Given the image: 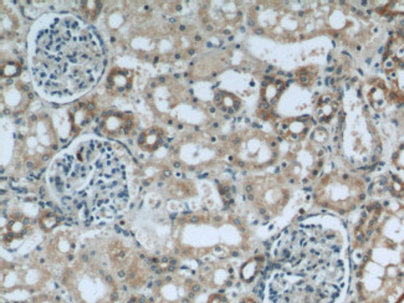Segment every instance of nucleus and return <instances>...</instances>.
I'll return each instance as SVG.
<instances>
[{
    "label": "nucleus",
    "instance_id": "f257e3e1",
    "mask_svg": "<svg viewBox=\"0 0 404 303\" xmlns=\"http://www.w3.org/2000/svg\"><path fill=\"white\" fill-rule=\"evenodd\" d=\"M342 234L320 224L287 229L272 246L267 303H342L348 292Z\"/></svg>",
    "mask_w": 404,
    "mask_h": 303
},
{
    "label": "nucleus",
    "instance_id": "f03ea898",
    "mask_svg": "<svg viewBox=\"0 0 404 303\" xmlns=\"http://www.w3.org/2000/svg\"><path fill=\"white\" fill-rule=\"evenodd\" d=\"M29 45L33 80L47 100L80 97L100 81L108 64L98 32L70 13L40 16L31 28Z\"/></svg>",
    "mask_w": 404,
    "mask_h": 303
},
{
    "label": "nucleus",
    "instance_id": "7ed1b4c3",
    "mask_svg": "<svg viewBox=\"0 0 404 303\" xmlns=\"http://www.w3.org/2000/svg\"><path fill=\"white\" fill-rule=\"evenodd\" d=\"M49 183L64 210L86 225L113 219L129 201L126 163L111 142L87 138L52 162Z\"/></svg>",
    "mask_w": 404,
    "mask_h": 303
},
{
    "label": "nucleus",
    "instance_id": "20e7f679",
    "mask_svg": "<svg viewBox=\"0 0 404 303\" xmlns=\"http://www.w3.org/2000/svg\"><path fill=\"white\" fill-rule=\"evenodd\" d=\"M313 206L340 216L352 215L361 210L369 199L371 179L369 175L352 170H335L320 175L312 186Z\"/></svg>",
    "mask_w": 404,
    "mask_h": 303
},
{
    "label": "nucleus",
    "instance_id": "39448f33",
    "mask_svg": "<svg viewBox=\"0 0 404 303\" xmlns=\"http://www.w3.org/2000/svg\"><path fill=\"white\" fill-rule=\"evenodd\" d=\"M202 291L198 280L185 278L175 281L167 276L163 281L154 283V302L156 303H195L197 295Z\"/></svg>",
    "mask_w": 404,
    "mask_h": 303
},
{
    "label": "nucleus",
    "instance_id": "423d86ee",
    "mask_svg": "<svg viewBox=\"0 0 404 303\" xmlns=\"http://www.w3.org/2000/svg\"><path fill=\"white\" fill-rule=\"evenodd\" d=\"M386 83L391 91V97L396 106H404V57L397 50L387 47L382 59Z\"/></svg>",
    "mask_w": 404,
    "mask_h": 303
},
{
    "label": "nucleus",
    "instance_id": "0eeeda50",
    "mask_svg": "<svg viewBox=\"0 0 404 303\" xmlns=\"http://www.w3.org/2000/svg\"><path fill=\"white\" fill-rule=\"evenodd\" d=\"M202 270L198 273V283L202 288L210 290L213 292H226L236 283L234 268L226 265V268H215L214 263L204 262L200 263Z\"/></svg>",
    "mask_w": 404,
    "mask_h": 303
},
{
    "label": "nucleus",
    "instance_id": "6e6552de",
    "mask_svg": "<svg viewBox=\"0 0 404 303\" xmlns=\"http://www.w3.org/2000/svg\"><path fill=\"white\" fill-rule=\"evenodd\" d=\"M264 263H265V259L261 256L254 257V259H250L249 261L246 262L241 266V273H239L241 281L246 285L254 283L258 275L262 271Z\"/></svg>",
    "mask_w": 404,
    "mask_h": 303
},
{
    "label": "nucleus",
    "instance_id": "1a4fd4ad",
    "mask_svg": "<svg viewBox=\"0 0 404 303\" xmlns=\"http://www.w3.org/2000/svg\"><path fill=\"white\" fill-rule=\"evenodd\" d=\"M374 13L379 16L394 18V16H404V1H392L387 6H379L374 9Z\"/></svg>",
    "mask_w": 404,
    "mask_h": 303
},
{
    "label": "nucleus",
    "instance_id": "9d476101",
    "mask_svg": "<svg viewBox=\"0 0 404 303\" xmlns=\"http://www.w3.org/2000/svg\"><path fill=\"white\" fill-rule=\"evenodd\" d=\"M29 303H67L59 296H52V295H39L36 297L33 298Z\"/></svg>",
    "mask_w": 404,
    "mask_h": 303
},
{
    "label": "nucleus",
    "instance_id": "9b49d317",
    "mask_svg": "<svg viewBox=\"0 0 404 303\" xmlns=\"http://www.w3.org/2000/svg\"><path fill=\"white\" fill-rule=\"evenodd\" d=\"M205 303H231V299L228 298L226 292H212Z\"/></svg>",
    "mask_w": 404,
    "mask_h": 303
},
{
    "label": "nucleus",
    "instance_id": "f8f14e48",
    "mask_svg": "<svg viewBox=\"0 0 404 303\" xmlns=\"http://www.w3.org/2000/svg\"><path fill=\"white\" fill-rule=\"evenodd\" d=\"M21 73V69L18 66V64H11V65H6V69L3 70V75L6 76H18Z\"/></svg>",
    "mask_w": 404,
    "mask_h": 303
},
{
    "label": "nucleus",
    "instance_id": "ddd939ff",
    "mask_svg": "<svg viewBox=\"0 0 404 303\" xmlns=\"http://www.w3.org/2000/svg\"><path fill=\"white\" fill-rule=\"evenodd\" d=\"M128 303H156L152 299H147V298L144 297H134L129 301Z\"/></svg>",
    "mask_w": 404,
    "mask_h": 303
},
{
    "label": "nucleus",
    "instance_id": "4468645a",
    "mask_svg": "<svg viewBox=\"0 0 404 303\" xmlns=\"http://www.w3.org/2000/svg\"><path fill=\"white\" fill-rule=\"evenodd\" d=\"M238 303H259V301L253 296H244V297L241 298V301Z\"/></svg>",
    "mask_w": 404,
    "mask_h": 303
},
{
    "label": "nucleus",
    "instance_id": "2eb2a0df",
    "mask_svg": "<svg viewBox=\"0 0 404 303\" xmlns=\"http://www.w3.org/2000/svg\"><path fill=\"white\" fill-rule=\"evenodd\" d=\"M93 108H95V105H93V103H88V106H87V109L93 111Z\"/></svg>",
    "mask_w": 404,
    "mask_h": 303
},
{
    "label": "nucleus",
    "instance_id": "dca6fc26",
    "mask_svg": "<svg viewBox=\"0 0 404 303\" xmlns=\"http://www.w3.org/2000/svg\"><path fill=\"white\" fill-rule=\"evenodd\" d=\"M255 34L261 35V34H264V30H262V29H255Z\"/></svg>",
    "mask_w": 404,
    "mask_h": 303
},
{
    "label": "nucleus",
    "instance_id": "f3484780",
    "mask_svg": "<svg viewBox=\"0 0 404 303\" xmlns=\"http://www.w3.org/2000/svg\"><path fill=\"white\" fill-rule=\"evenodd\" d=\"M188 54H190V57H195V50H193V49H192V50H190V52H188Z\"/></svg>",
    "mask_w": 404,
    "mask_h": 303
},
{
    "label": "nucleus",
    "instance_id": "a211bd4d",
    "mask_svg": "<svg viewBox=\"0 0 404 303\" xmlns=\"http://www.w3.org/2000/svg\"><path fill=\"white\" fill-rule=\"evenodd\" d=\"M49 158H50V157H49V155H44V157H42V160H44V162H45V160H49Z\"/></svg>",
    "mask_w": 404,
    "mask_h": 303
},
{
    "label": "nucleus",
    "instance_id": "6ab92c4d",
    "mask_svg": "<svg viewBox=\"0 0 404 303\" xmlns=\"http://www.w3.org/2000/svg\"><path fill=\"white\" fill-rule=\"evenodd\" d=\"M169 21H171V23H172V24H174V23H175V21H177V19H175V18H171V19H169Z\"/></svg>",
    "mask_w": 404,
    "mask_h": 303
},
{
    "label": "nucleus",
    "instance_id": "aec40b11",
    "mask_svg": "<svg viewBox=\"0 0 404 303\" xmlns=\"http://www.w3.org/2000/svg\"><path fill=\"white\" fill-rule=\"evenodd\" d=\"M159 83H166V78H159Z\"/></svg>",
    "mask_w": 404,
    "mask_h": 303
},
{
    "label": "nucleus",
    "instance_id": "412c9836",
    "mask_svg": "<svg viewBox=\"0 0 404 303\" xmlns=\"http://www.w3.org/2000/svg\"><path fill=\"white\" fill-rule=\"evenodd\" d=\"M195 40H197V42H200V40H202V37H200V35L195 36Z\"/></svg>",
    "mask_w": 404,
    "mask_h": 303
},
{
    "label": "nucleus",
    "instance_id": "4be33fe9",
    "mask_svg": "<svg viewBox=\"0 0 404 303\" xmlns=\"http://www.w3.org/2000/svg\"><path fill=\"white\" fill-rule=\"evenodd\" d=\"M179 29H180V30H182V31H185V25H180V28H179Z\"/></svg>",
    "mask_w": 404,
    "mask_h": 303
},
{
    "label": "nucleus",
    "instance_id": "5701e85b",
    "mask_svg": "<svg viewBox=\"0 0 404 303\" xmlns=\"http://www.w3.org/2000/svg\"><path fill=\"white\" fill-rule=\"evenodd\" d=\"M33 97H34V93H29V98L31 100Z\"/></svg>",
    "mask_w": 404,
    "mask_h": 303
},
{
    "label": "nucleus",
    "instance_id": "b1692460",
    "mask_svg": "<svg viewBox=\"0 0 404 303\" xmlns=\"http://www.w3.org/2000/svg\"><path fill=\"white\" fill-rule=\"evenodd\" d=\"M24 90H25V91H29V86H24Z\"/></svg>",
    "mask_w": 404,
    "mask_h": 303
},
{
    "label": "nucleus",
    "instance_id": "393cba45",
    "mask_svg": "<svg viewBox=\"0 0 404 303\" xmlns=\"http://www.w3.org/2000/svg\"><path fill=\"white\" fill-rule=\"evenodd\" d=\"M174 57H175V59H179V57H180V55H179V54H177V55H174Z\"/></svg>",
    "mask_w": 404,
    "mask_h": 303
}]
</instances>
